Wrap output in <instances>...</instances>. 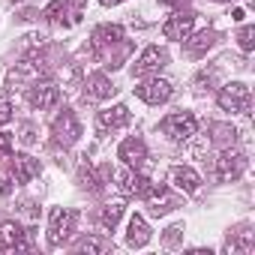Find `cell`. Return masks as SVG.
Listing matches in <instances>:
<instances>
[{
	"label": "cell",
	"instance_id": "cell-12",
	"mask_svg": "<svg viewBox=\"0 0 255 255\" xmlns=\"http://www.w3.org/2000/svg\"><path fill=\"white\" fill-rule=\"evenodd\" d=\"M192 27H195V15L177 9V12L162 24V36H165V39H174V42H183V39L192 33Z\"/></svg>",
	"mask_w": 255,
	"mask_h": 255
},
{
	"label": "cell",
	"instance_id": "cell-31",
	"mask_svg": "<svg viewBox=\"0 0 255 255\" xmlns=\"http://www.w3.org/2000/svg\"><path fill=\"white\" fill-rule=\"evenodd\" d=\"M195 84H198V90H204V84H213V72H201Z\"/></svg>",
	"mask_w": 255,
	"mask_h": 255
},
{
	"label": "cell",
	"instance_id": "cell-32",
	"mask_svg": "<svg viewBox=\"0 0 255 255\" xmlns=\"http://www.w3.org/2000/svg\"><path fill=\"white\" fill-rule=\"evenodd\" d=\"M0 192H3V195L12 192V180H9V177H0Z\"/></svg>",
	"mask_w": 255,
	"mask_h": 255
},
{
	"label": "cell",
	"instance_id": "cell-3",
	"mask_svg": "<svg viewBox=\"0 0 255 255\" xmlns=\"http://www.w3.org/2000/svg\"><path fill=\"white\" fill-rule=\"evenodd\" d=\"M81 9L84 0H51L45 9V21H51L54 27H75L81 21Z\"/></svg>",
	"mask_w": 255,
	"mask_h": 255
},
{
	"label": "cell",
	"instance_id": "cell-35",
	"mask_svg": "<svg viewBox=\"0 0 255 255\" xmlns=\"http://www.w3.org/2000/svg\"><path fill=\"white\" fill-rule=\"evenodd\" d=\"M105 6H117V3H123V0H102Z\"/></svg>",
	"mask_w": 255,
	"mask_h": 255
},
{
	"label": "cell",
	"instance_id": "cell-36",
	"mask_svg": "<svg viewBox=\"0 0 255 255\" xmlns=\"http://www.w3.org/2000/svg\"><path fill=\"white\" fill-rule=\"evenodd\" d=\"M213 3H231V0H213Z\"/></svg>",
	"mask_w": 255,
	"mask_h": 255
},
{
	"label": "cell",
	"instance_id": "cell-25",
	"mask_svg": "<svg viewBox=\"0 0 255 255\" xmlns=\"http://www.w3.org/2000/svg\"><path fill=\"white\" fill-rule=\"evenodd\" d=\"M108 249H111V243L105 237H81L75 243V252H108Z\"/></svg>",
	"mask_w": 255,
	"mask_h": 255
},
{
	"label": "cell",
	"instance_id": "cell-28",
	"mask_svg": "<svg viewBox=\"0 0 255 255\" xmlns=\"http://www.w3.org/2000/svg\"><path fill=\"white\" fill-rule=\"evenodd\" d=\"M180 234H183V225H171V228H165V237H162V240L171 246V243H177V237H180Z\"/></svg>",
	"mask_w": 255,
	"mask_h": 255
},
{
	"label": "cell",
	"instance_id": "cell-15",
	"mask_svg": "<svg viewBox=\"0 0 255 255\" xmlns=\"http://www.w3.org/2000/svg\"><path fill=\"white\" fill-rule=\"evenodd\" d=\"M117 156H120L126 165H129V168H135V171H138V168L147 162V144H144L141 138H135V135H132V138H126V141L117 147Z\"/></svg>",
	"mask_w": 255,
	"mask_h": 255
},
{
	"label": "cell",
	"instance_id": "cell-34",
	"mask_svg": "<svg viewBox=\"0 0 255 255\" xmlns=\"http://www.w3.org/2000/svg\"><path fill=\"white\" fill-rule=\"evenodd\" d=\"M231 18H234V21H243V18H246V12H243V9H234V12H231Z\"/></svg>",
	"mask_w": 255,
	"mask_h": 255
},
{
	"label": "cell",
	"instance_id": "cell-5",
	"mask_svg": "<svg viewBox=\"0 0 255 255\" xmlns=\"http://www.w3.org/2000/svg\"><path fill=\"white\" fill-rule=\"evenodd\" d=\"M243 171H246V156H243L240 150L222 147L219 159L213 162V177H216V180H222V183H234Z\"/></svg>",
	"mask_w": 255,
	"mask_h": 255
},
{
	"label": "cell",
	"instance_id": "cell-17",
	"mask_svg": "<svg viewBox=\"0 0 255 255\" xmlns=\"http://www.w3.org/2000/svg\"><path fill=\"white\" fill-rule=\"evenodd\" d=\"M114 90H117V87L111 84V78H108L105 72H93V75H87V81H84V96H87V99H96V102L111 99Z\"/></svg>",
	"mask_w": 255,
	"mask_h": 255
},
{
	"label": "cell",
	"instance_id": "cell-7",
	"mask_svg": "<svg viewBox=\"0 0 255 255\" xmlns=\"http://www.w3.org/2000/svg\"><path fill=\"white\" fill-rule=\"evenodd\" d=\"M123 39H126V33H123L120 24H99V27L93 30V36H90V51H93L96 60H105L108 51H111L114 45H120Z\"/></svg>",
	"mask_w": 255,
	"mask_h": 255
},
{
	"label": "cell",
	"instance_id": "cell-19",
	"mask_svg": "<svg viewBox=\"0 0 255 255\" xmlns=\"http://www.w3.org/2000/svg\"><path fill=\"white\" fill-rule=\"evenodd\" d=\"M183 42H186V54H189V57H204V54H207V51L219 42V33L207 27V30H198L195 36L189 33Z\"/></svg>",
	"mask_w": 255,
	"mask_h": 255
},
{
	"label": "cell",
	"instance_id": "cell-10",
	"mask_svg": "<svg viewBox=\"0 0 255 255\" xmlns=\"http://www.w3.org/2000/svg\"><path fill=\"white\" fill-rule=\"evenodd\" d=\"M171 93L174 90H171V84L165 78H150V81H144V84L135 87V96L141 102H147V105H162V102L171 99Z\"/></svg>",
	"mask_w": 255,
	"mask_h": 255
},
{
	"label": "cell",
	"instance_id": "cell-18",
	"mask_svg": "<svg viewBox=\"0 0 255 255\" xmlns=\"http://www.w3.org/2000/svg\"><path fill=\"white\" fill-rule=\"evenodd\" d=\"M132 120V111L126 108V105H114V108H105V111H99V117H96V123H99V129L102 132H108V129H123L126 123Z\"/></svg>",
	"mask_w": 255,
	"mask_h": 255
},
{
	"label": "cell",
	"instance_id": "cell-13",
	"mask_svg": "<svg viewBox=\"0 0 255 255\" xmlns=\"http://www.w3.org/2000/svg\"><path fill=\"white\" fill-rule=\"evenodd\" d=\"M9 165H12L15 183H30V180L39 177V171H42L39 159H33V156H27V153H9Z\"/></svg>",
	"mask_w": 255,
	"mask_h": 255
},
{
	"label": "cell",
	"instance_id": "cell-11",
	"mask_svg": "<svg viewBox=\"0 0 255 255\" xmlns=\"http://www.w3.org/2000/svg\"><path fill=\"white\" fill-rule=\"evenodd\" d=\"M144 201H147V207H150V216H165L168 210L177 207V198H174L162 183H150L147 192H144Z\"/></svg>",
	"mask_w": 255,
	"mask_h": 255
},
{
	"label": "cell",
	"instance_id": "cell-23",
	"mask_svg": "<svg viewBox=\"0 0 255 255\" xmlns=\"http://www.w3.org/2000/svg\"><path fill=\"white\" fill-rule=\"evenodd\" d=\"M210 135H213V144H219V147H234V141H237V129L231 123H213Z\"/></svg>",
	"mask_w": 255,
	"mask_h": 255
},
{
	"label": "cell",
	"instance_id": "cell-16",
	"mask_svg": "<svg viewBox=\"0 0 255 255\" xmlns=\"http://www.w3.org/2000/svg\"><path fill=\"white\" fill-rule=\"evenodd\" d=\"M27 246V231L18 222H3L0 225V252H15Z\"/></svg>",
	"mask_w": 255,
	"mask_h": 255
},
{
	"label": "cell",
	"instance_id": "cell-22",
	"mask_svg": "<svg viewBox=\"0 0 255 255\" xmlns=\"http://www.w3.org/2000/svg\"><path fill=\"white\" fill-rule=\"evenodd\" d=\"M126 243H129L132 249H141V246L150 243V228H147L144 216L135 213V216L129 219V228H126Z\"/></svg>",
	"mask_w": 255,
	"mask_h": 255
},
{
	"label": "cell",
	"instance_id": "cell-24",
	"mask_svg": "<svg viewBox=\"0 0 255 255\" xmlns=\"http://www.w3.org/2000/svg\"><path fill=\"white\" fill-rule=\"evenodd\" d=\"M120 216H123V204H105L102 213H99V228L102 231H114Z\"/></svg>",
	"mask_w": 255,
	"mask_h": 255
},
{
	"label": "cell",
	"instance_id": "cell-9",
	"mask_svg": "<svg viewBox=\"0 0 255 255\" xmlns=\"http://www.w3.org/2000/svg\"><path fill=\"white\" fill-rule=\"evenodd\" d=\"M168 63V54L159 48V45H147L144 51H141V57L132 63V75L135 78H147V75H156L162 66Z\"/></svg>",
	"mask_w": 255,
	"mask_h": 255
},
{
	"label": "cell",
	"instance_id": "cell-6",
	"mask_svg": "<svg viewBox=\"0 0 255 255\" xmlns=\"http://www.w3.org/2000/svg\"><path fill=\"white\" fill-rule=\"evenodd\" d=\"M198 129V120L192 111H174L162 120V132L171 138V141H189Z\"/></svg>",
	"mask_w": 255,
	"mask_h": 255
},
{
	"label": "cell",
	"instance_id": "cell-30",
	"mask_svg": "<svg viewBox=\"0 0 255 255\" xmlns=\"http://www.w3.org/2000/svg\"><path fill=\"white\" fill-rule=\"evenodd\" d=\"M21 141H24V144H33V141H36L33 126H24V129H21Z\"/></svg>",
	"mask_w": 255,
	"mask_h": 255
},
{
	"label": "cell",
	"instance_id": "cell-33",
	"mask_svg": "<svg viewBox=\"0 0 255 255\" xmlns=\"http://www.w3.org/2000/svg\"><path fill=\"white\" fill-rule=\"evenodd\" d=\"M159 3H165V6H174V9H183V3H189V0H159Z\"/></svg>",
	"mask_w": 255,
	"mask_h": 255
},
{
	"label": "cell",
	"instance_id": "cell-29",
	"mask_svg": "<svg viewBox=\"0 0 255 255\" xmlns=\"http://www.w3.org/2000/svg\"><path fill=\"white\" fill-rule=\"evenodd\" d=\"M0 153H6V156L12 153V138L6 132H0Z\"/></svg>",
	"mask_w": 255,
	"mask_h": 255
},
{
	"label": "cell",
	"instance_id": "cell-8",
	"mask_svg": "<svg viewBox=\"0 0 255 255\" xmlns=\"http://www.w3.org/2000/svg\"><path fill=\"white\" fill-rule=\"evenodd\" d=\"M27 102L36 108V111H48L60 102V87L51 81V78H36L30 87H27Z\"/></svg>",
	"mask_w": 255,
	"mask_h": 255
},
{
	"label": "cell",
	"instance_id": "cell-1",
	"mask_svg": "<svg viewBox=\"0 0 255 255\" xmlns=\"http://www.w3.org/2000/svg\"><path fill=\"white\" fill-rule=\"evenodd\" d=\"M216 102H219L222 111H231V114H249V108H252V90H249L243 81H231V84H225V87L219 90Z\"/></svg>",
	"mask_w": 255,
	"mask_h": 255
},
{
	"label": "cell",
	"instance_id": "cell-27",
	"mask_svg": "<svg viewBox=\"0 0 255 255\" xmlns=\"http://www.w3.org/2000/svg\"><path fill=\"white\" fill-rule=\"evenodd\" d=\"M12 120V102L9 99H0V126Z\"/></svg>",
	"mask_w": 255,
	"mask_h": 255
},
{
	"label": "cell",
	"instance_id": "cell-14",
	"mask_svg": "<svg viewBox=\"0 0 255 255\" xmlns=\"http://www.w3.org/2000/svg\"><path fill=\"white\" fill-rule=\"evenodd\" d=\"M147 186H150V180H147L144 174H138L135 168L120 171V174H117V189H120L126 198H144Z\"/></svg>",
	"mask_w": 255,
	"mask_h": 255
},
{
	"label": "cell",
	"instance_id": "cell-21",
	"mask_svg": "<svg viewBox=\"0 0 255 255\" xmlns=\"http://www.w3.org/2000/svg\"><path fill=\"white\" fill-rule=\"evenodd\" d=\"M171 183H174L180 192H186V195H192V192L201 189V177H198V171L189 168V165H174V168H171Z\"/></svg>",
	"mask_w": 255,
	"mask_h": 255
},
{
	"label": "cell",
	"instance_id": "cell-20",
	"mask_svg": "<svg viewBox=\"0 0 255 255\" xmlns=\"http://www.w3.org/2000/svg\"><path fill=\"white\" fill-rule=\"evenodd\" d=\"M108 177H114L111 165H102L99 171H93L90 165H81V168H78V180H81V186L90 189V192H102L105 183H108Z\"/></svg>",
	"mask_w": 255,
	"mask_h": 255
},
{
	"label": "cell",
	"instance_id": "cell-2",
	"mask_svg": "<svg viewBox=\"0 0 255 255\" xmlns=\"http://www.w3.org/2000/svg\"><path fill=\"white\" fill-rule=\"evenodd\" d=\"M78 213L69 207H54L48 216V246H63L69 240V234L75 231Z\"/></svg>",
	"mask_w": 255,
	"mask_h": 255
},
{
	"label": "cell",
	"instance_id": "cell-4",
	"mask_svg": "<svg viewBox=\"0 0 255 255\" xmlns=\"http://www.w3.org/2000/svg\"><path fill=\"white\" fill-rule=\"evenodd\" d=\"M51 135H54V144H60V147H72V144L81 138V123H78V117H75L72 108H63V111L54 117Z\"/></svg>",
	"mask_w": 255,
	"mask_h": 255
},
{
	"label": "cell",
	"instance_id": "cell-26",
	"mask_svg": "<svg viewBox=\"0 0 255 255\" xmlns=\"http://www.w3.org/2000/svg\"><path fill=\"white\" fill-rule=\"evenodd\" d=\"M237 45H240L246 54L255 48V27H252V24H246V27H240V30H237Z\"/></svg>",
	"mask_w": 255,
	"mask_h": 255
}]
</instances>
